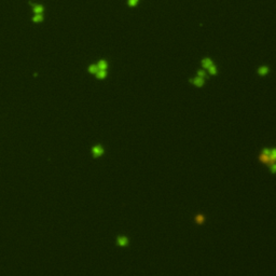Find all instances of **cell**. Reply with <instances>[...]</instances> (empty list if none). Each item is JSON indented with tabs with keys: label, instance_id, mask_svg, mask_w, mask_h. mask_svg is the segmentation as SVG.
Here are the masks:
<instances>
[{
	"label": "cell",
	"instance_id": "1",
	"mask_svg": "<svg viewBox=\"0 0 276 276\" xmlns=\"http://www.w3.org/2000/svg\"><path fill=\"white\" fill-rule=\"evenodd\" d=\"M275 159H276V150L274 148L269 149V148H264L261 150L259 154V161L264 165H272L275 164Z\"/></svg>",
	"mask_w": 276,
	"mask_h": 276
},
{
	"label": "cell",
	"instance_id": "2",
	"mask_svg": "<svg viewBox=\"0 0 276 276\" xmlns=\"http://www.w3.org/2000/svg\"><path fill=\"white\" fill-rule=\"evenodd\" d=\"M91 152H92V155H93L94 159H98V157H100L104 155V153H105V149H104L102 145L96 144V145H94V146L92 147Z\"/></svg>",
	"mask_w": 276,
	"mask_h": 276
},
{
	"label": "cell",
	"instance_id": "3",
	"mask_svg": "<svg viewBox=\"0 0 276 276\" xmlns=\"http://www.w3.org/2000/svg\"><path fill=\"white\" fill-rule=\"evenodd\" d=\"M116 245L123 248V247H127V246H128V244H130V238L127 237V236H125V235H119V236L116 237Z\"/></svg>",
	"mask_w": 276,
	"mask_h": 276
},
{
	"label": "cell",
	"instance_id": "4",
	"mask_svg": "<svg viewBox=\"0 0 276 276\" xmlns=\"http://www.w3.org/2000/svg\"><path fill=\"white\" fill-rule=\"evenodd\" d=\"M189 82L192 83L194 86H196V88H203L205 84V79H202V78H199V77H194V78H191V79H189Z\"/></svg>",
	"mask_w": 276,
	"mask_h": 276
},
{
	"label": "cell",
	"instance_id": "5",
	"mask_svg": "<svg viewBox=\"0 0 276 276\" xmlns=\"http://www.w3.org/2000/svg\"><path fill=\"white\" fill-rule=\"evenodd\" d=\"M258 75L261 76V77H265L270 72V67L266 66V65H263V66H260L259 68L257 69Z\"/></svg>",
	"mask_w": 276,
	"mask_h": 276
},
{
	"label": "cell",
	"instance_id": "6",
	"mask_svg": "<svg viewBox=\"0 0 276 276\" xmlns=\"http://www.w3.org/2000/svg\"><path fill=\"white\" fill-rule=\"evenodd\" d=\"M213 64H214V62L210 57H204L201 61V66L203 67L204 69H208L211 65H213Z\"/></svg>",
	"mask_w": 276,
	"mask_h": 276
},
{
	"label": "cell",
	"instance_id": "7",
	"mask_svg": "<svg viewBox=\"0 0 276 276\" xmlns=\"http://www.w3.org/2000/svg\"><path fill=\"white\" fill-rule=\"evenodd\" d=\"M96 65L99 70H107L108 69V63L106 59H100V61H98V63Z\"/></svg>",
	"mask_w": 276,
	"mask_h": 276
},
{
	"label": "cell",
	"instance_id": "8",
	"mask_svg": "<svg viewBox=\"0 0 276 276\" xmlns=\"http://www.w3.org/2000/svg\"><path fill=\"white\" fill-rule=\"evenodd\" d=\"M95 77L98 80H104L107 78V70H98V71L95 73Z\"/></svg>",
	"mask_w": 276,
	"mask_h": 276
},
{
	"label": "cell",
	"instance_id": "9",
	"mask_svg": "<svg viewBox=\"0 0 276 276\" xmlns=\"http://www.w3.org/2000/svg\"><path fill=\"white\" fill-rule=\"evenodd\" d=\"M194 221H195L196 224H203L205 221V216L203 215V214H196Z\"/></svg>",
	"mask_w": 276,
	"mask_h": 276
},
{
	"label": "cell",
	"instance_id": "10",
	"mask_svg": "<svg viewBox=\"0 0 276 276\" xmlns=\"http://www.w3.org/2000/svg\"><path fill=\"white\" fill-rule=\"evenodd\" d=\"M98 70H99V69H98V67H97L96 64H91V65L88 67V71L90 72L91 75H95Z\"/></svg>",
	"mask_w": 276,
	"mask_h": 276
},
{
	"label": "cell",
	"instance_id": "11",
	"mask_svg": "<svg viewBox=\"0 0 276 276\" xmlns=\"http://www.w3.org/2000/svg\"><path fill=\"white\" fill-rule=\"evenodd\" d=\"M207 71H208V73H209L210 76H216L218 73V68H217V66H216L215 64H213L209 68L207 69Z\"/></svg>",
	"mask_w": 276,
	"mask_h": 276
},
{
	"label": "cell",
	"instance_id": "12",
	"mask_svg": "<svg viewBox=\"0 0 276 276\" xmlns=\"http://www.w3.org/2000/svg\"><path fill=\"white\" fill-rule=\"evenodd\" d=\"M33 12L36 14H42V12L44 11L43 6H41V4H33Z\"/></svg>",
	"mask_w": 276,
	"mask_h": 276
},
{
	"label": "cell",
	"instance_id": "13",
	"mask_svg": "<svg viewBox=\"0 0 276 276\" xmlns=\"http://www.w3.org/2000/svg\"><path fill=\"white\" fill-rule=\"evenodd\" d=\"M196 77L205 79V78H206V71H205V69H199V70L196 71Z\"/></svg>",
	"mask_w": 276,
	"mask_h": 276
},
{
	"label": "cell",
	"instance_id": "14",
	"mask_svg": "<svg viewBox=\"0 0 276 276\" xmlns=\"http://www.w3.org/2000/svg\"><path fill=\"white\" fill-rule=\"evenodd\" d=\"M139 1L140 0H127V6L130 7V8H135L139 3Z\"/></svg>",
	"mask_w": 276,
	"mask_h": 276
},
{
	"label": "cell",
	"instance_id": "15",
	"mask_svg": "<svg viewBox=\"0 0 276 276\" xmlns=\"http://www.w3.org/2000/svg\"><path fill=\"white\" fill-rule=\"evenodd\" d=\"M33 21L35 23L41 22V21H43V15L42 14H35V16L33 17Z\"/></svg>",
	"mask_w": 276,
	"mask_h": 276
},
{
	"label": "cell",
	"instance_id": "16",
	"mask_svg": "<svg viewBox=\"0 0 276 276\" xmlns=\"http://www.w3.org/2000/svg\"><path fill=\"white\" fill-rule=\"evenodd\" d=\"M269 167H270L271 174H274V173H275V164H272V165H270Z\"/></svg>",
	"mask_w": 276,
	"mask_h": 276
}]
</instances>
